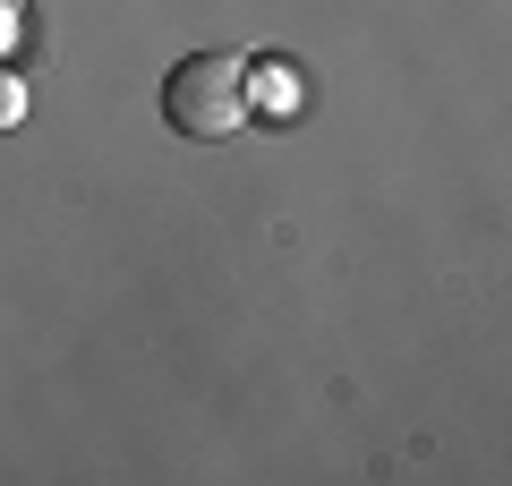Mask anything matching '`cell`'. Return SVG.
I'll return each instance as SVG.
<instances>
[{
	"instance_id": "6da1fadb",
	"label": "cell",
	"mask_w": 512,
	"mask_h": 486,
	"mask_svg": "<svg viewBox=\"0 0 512 486\" xmlns=\"http://www.w3.org/2000/svg\"><path fill=\"white\" fill-rule=\"evenodd\" d=\"M163 120L197 145H222L239 120H248V60L231 52H188L180 69L163 77Z\"/></svg>"
},
{
	"instance_id": "7a4b0ae2",
	"label": "cell",
	"mask_w": 512,
	"mask_h": 486,
	"mask_svg": "<svg viewBox=\"0 0 512 486\" xmlns=\"http://www.w3.org/2000/svg\"><path fill=\"white\" fill-rule=\"evenodd\" d=\"M248 111H299V69H248Z\"/></svg>"
},
{
	"instance_id": "3957f363",
	"label": "cell",
	"mask_w": 512,
	"mask_h": 486,
	"mask_svg": "<svg viewBox=\"0 0 512 486\" xmlns=\"http://www.w3.org/2000/svg\"><path fill=\"white\" fill-rule=\"evenodd\" d=\"M18 120H26V86L0 69V128H18Z\"/></svg>"
}]
</instances>
